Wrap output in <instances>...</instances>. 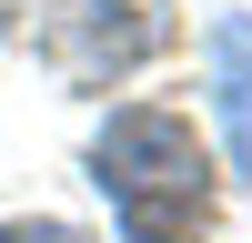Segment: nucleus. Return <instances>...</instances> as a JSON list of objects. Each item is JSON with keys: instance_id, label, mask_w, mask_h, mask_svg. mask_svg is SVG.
I'll return each instance as SVG.
<instances>
[{"instance_id": "nucleus-5", "label": "nucleus", "mask_w": 252, "mask_h": 243, "mask_svg": "<svg viewBox=\"0 0 252 243\" xmlns=\"http://www.w3.org/2000/svg\"><path fill=\"white\" fill-rule=\"evenodd\" d=\"M10 20H20V0H0V31H10Z\"/></svg>"}, {"instance_id": "nucleus-2", "label": "nucleus", "mask_w": 252, "mask_h": 243, "mask_svg": "<svg viewBox=\"0 0 252 243\" xmlns=\"http://www.w3.org/2000/svg\"><path fill=\"white\" fill-rule=\"evenodd\" d=\"M161 40H172V10H161V0H51V10H40L51 71L61 81H91V91L131 81Z\"/></svg>"}, {"instance_id": "nucleus-1", "label": "nucleus", "mask_w": 252, "mask_h": 243, "mask_svg": "<svg viewBox=\"0 0 252 243\" xmlns=\"http://www.w3.org/2000/svg\"><path fill=\"white\" fill-rule=\"evenodd\" d=\"M91 182L111 193L121 243H212V152L172 101H121L91 132Z\"/></svg>"}, {"instance_id": "nucleus-3", "label": "nucleus", "mask_w": 252, "mask_h": 243, "mask_svg": "<svg viewBox=\"0 0 252 243\" xmlns=\"http://www.w3.org/2000/svg\"><path fill=\"white\" fill-rule=\"evenodd\" d=\"M212 112H222V132H232L242 182H252V10L212 20Z\"/></svg>"}, {"instance_id": "nucleus-4", "label": "nucleus", "mask_w": 252, "mask_h": 243, "mask_svg": "<svg viewBox=\"0 0 252 243\" xmlns=\"http://www.w3.org/2000/svg\"><path fill=\"white\" fill-rule=\"evenodd\" d=\"M0 243H81L71 223H0Z\"/></svg>"}]
</instances>
